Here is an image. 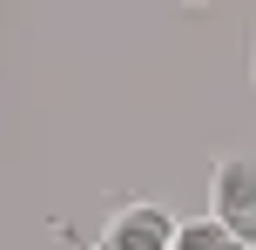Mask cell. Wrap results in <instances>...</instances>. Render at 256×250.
<instances>
[{
	"mask_svg": "<svg viewBox=\"0 0 256 250\" xmlns=\"http://www.w3.org/2000/svg\"><path fill=\"white\" fill-rule=\"evenodd\" d=\"M168 250H243V243H236L230 230L216 223V216H196V223H182V230H176V243H168Z\"/></svg>",
	"mask_w": 256,
	"mask_h": 250,
	"instance_id": "3",
	"label": "cell"
},
{
	"mask_svg": "<svg viewBox=\"0 0 256 250\" xmlns=\"http://www.w3.org/2000/svg\"><path fill=\"white\" fill-rule=\"evenodd\" d=\"M176 230H182V223L162 210V203H128V210H115V223L102 230L94 250H168Z\"/></svg>",
	"mask_w": 256,
	"mask_h": 250,
	"instance_id": "2",
	"label": "cell"
},
{
	"mask_svg": "<svg viewBox=\"0 0 256 250\" xmlns=\"http://www.w3.org/2000/svg\"><path fill=\"white\" fill-rule=\"evenodd\" d=\"M209 216L243 250H256V156H222L209 169Z\"/></svg>",
	"mask_w": 256,
	"mask_h": 250,
	"instance_id": "1",
	"label": "cell"
},
{
	"mask_svg": "<svg viewBox=\"0 0 256 250\" xmlns=\"http://www.w3.org/2000/svg\"><path fill=\"white\" fill-rule=\"evenodd\" d=\"M250 54H256V48H250Z\"/></svg>",
	"mask_w": 256,
	"mask_h": 250,
	"instance_id": "4",
	"label": "cell"
}]
</instances>
